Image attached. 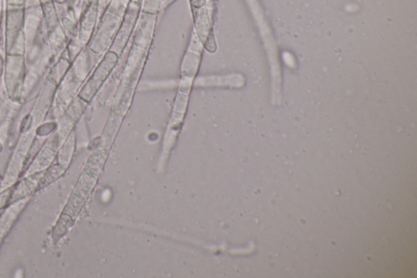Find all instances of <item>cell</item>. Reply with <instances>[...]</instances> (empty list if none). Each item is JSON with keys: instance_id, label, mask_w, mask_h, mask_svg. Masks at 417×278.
Instances as JSON below:
<instances>
[{"instance_id": "cell-2", "label": "cell", "mask_w": 417, "mask_h": 278, "mask_svg": "<svg viewBox=\"0 0 417 278\" xmlns=\"http://www.w3.org/2000/svg\"><path fill=\"white\" fill-rule=\"evenodd\" d=\"M195 84L198 86H236L239 87L244 83V78L241 75H213L201 76L194 79Z\"/></svg>"}, {"instance_id": "cell-1", "label": "cell", "mask_w": 417, "mask_h": 278, "mask_svg": "<svg viewBox=\"0 0 417 278\" xmlns=\"http://www.w3.org/2000/svg\"><path fill=\"white\" fill-rule=\"evenodd\" d=\"M202 47L203 45L198 36L195 37V40L193 38L191 41L182 63L181 78L195 79L201 63Z\"/></svg>"}]
</instances>
